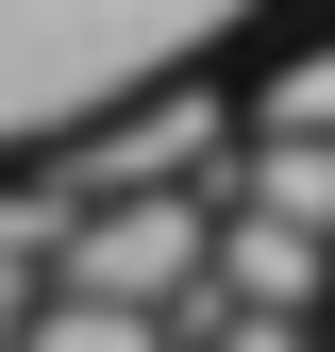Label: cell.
<instances>
[{"mask_svg": "<svg viewBox=\"0 0 335 352\" xmlns=\"http://www.w3.org/2000/svg\"><path fill=\"white\" fill-rule=\"evenodd\" d=\"M251 17V0H0V135H84L101 101H168V51L185 34Z\"/></svg>", "mask_w": 335, "mask_h": 352, "instance_id": "1", "label": "cell"}, {"mask_svg": "<svg viewBox=\"0 0 335 352\" xmlns=\"http://www.w3.org/2000/svg\"><path fill=\"white\" fill-rule=\"evenodd\" d=\"M201 235H218V201H101V218H67V252H51V285L67 302H101V319H201Z\"/></svg>", "mask_w": 335, "mask_h": 352, "instance_id": "2", "label": "cell"}, {"mask_svg": "<svg viewBox=\"0 0 335 352\" xmlns=\"http://www.w3.org/2000/svg\"><path fill=\"white\" fill-rule=\"evenodd\" d=\"M218 218H268V235H302V252H335V151H285V135H251V151H218V185H201Z\"/></svg>", "mask_w": 335, "mask_h": 352, "instance_id": "3", "label": "cell"}, {"mask_svg": "<svg viewBox=\"0 0 335 352\" xmlns=\"http://www.w3.org/2000/svg\"><path fill=\"white\" fill-rule=\"evenodd\" d=\"M268 135H285V151H335V34L268 67Z\"/></svg>", "mask_w": 335, "mask_h": 352, "instance_id": "4", "label": "cell"}, {"mask_svg": "<svg viewBox=\"0 0 335 352\" xmlns=\"http://www.w3.org/2000/svg\"><path fill=\"white\" fill-rule=\"evenodd\" d=\"M17 352H168V336H151V319H101V302H67V285H51V302L17 319Z\"/></svg>", "mask_w": 335, "mask_h": 352, "instance_id": "5", "label": "cell"}, {"mask_svg": "<svg viewBox=\"0 0 335 352\" xmlns=\"http://www.w3.org/2000/svg\"><path fill=\"white\" fill-rule=\"evenodd\" d=\"M201 352H319V336H285V319H201Z\"/></svg>", "mask_w": 335, "mask_h": 352, "instance_id": "6", "label": "cell"}]
</instances>
